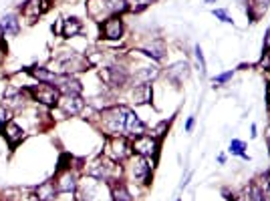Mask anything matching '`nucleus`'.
I'll list each match as a JSON object with an SVG mask.
<instances>
[{
  "label": "nucleus",
  "mask_w": 270,
  "mask_h": 201,
  "mask_svg": "<svg viewBox=\"0 0 270 201\" xmlns=\"http://www.w3.org/2000/svg\"><path fill=\"white\" fill-rule=\"evenodd\" d=\"M57 105L61 107L65 115H79L83 107H85V103H83V99L79 95H63Z\"/></svg>",
  "instance_id": "obj_7"
},
{
  "label": "nucleus",
  "mask_w": 270,
  "mask_h": 201,
  "mask_svg": "<svg viewBox=\"0 0 270 201\" xmlns=\"http://www.w3.org/2000/svg\"><path fill=\"white\" fill-rule=\"evenodd\" d=\"M107 197H111V189L107 183H103L101 179L89 177L85 179V185H83V199L85 201H107Z\"/></svg>",
  "instance_id": "obj_1"
},
{
  "label": "nucleus",
  "mask_w": 270,
  "mask_h": 201,
  "mask_svg": "<svg viewBox=\"0 0 270 201\" xmlns=\"http://www.w3.org/2000/svg\"><path fill=\"white\" fill-rule=\"evenodd\" d=\"M55 193H57V185H55V183H50V181L43 183V185H39V189H37L39 201H53Z\"/></svg>",
  "instance_id": "obj_20"
},
{
  "label": "nucleus",
  "mask_w": 270,
  "mask_h": 201,
  "mask_svg": "<svg viewBox=\"0 0 270 201\" xmlns=\"http://www.w3.org/2000/svg\"><path fill=\"white\" fill-rule=\"evenodd\" d=\"M0 26H2L6 35H16V32H19V20H16L14 14L2 16V19H0Z\"/></svg>",
  "instance_id": "obj_23"
},
{
  "label": "nucleus",
  "mask_w": 270,
  "mask_h": 201,
  "mask_svg": "<svg viewBox=\"0 0 270 201\" xmlns=\"http://www.w3.org/2000/svg\"><path fill=\"white\" fill-rule=\"evenodd\" d=\"M158 149H159V143H158V139L154 135H139V137H135V141H133V151L137 155H141V157L156 155Z\"/></svg>",
  "instance_id": "obj_5"
},
{
  "label": "nucleus",
  "mask_w": 270,
  "mask_h": 201,
  "mask_svg": "<svg viewBox=\"0 0 270 201\" xmlns=\"http://www.w3.org/2000/svg\"><path fill=\"white\" fill-rule=\"evenodd\" d=\"M30 75L39 79V82H48V85H55L57 87V82H59V75L55 73H50L46 69H30Z\"/></svg>",
  "instance_id": "obj_19"
},
{
  "label": "nucleus",
  "mask_w": 270,
  "mask_h": 201,
  "mask_svg": "<svg viewBox=\"0 0 270 201\" xmlns=\"http://www.w3.org/2000/svg\"><path fill=\"white\" fill-rule=\"evenodd\" d=\"M87 66H89V62H85V59H83V57L71 55L69 60L63 62V71H65L67 75H71V73H75V71H87Z\"/></svg>",
  "instance_id": "obj_16"
},
{
  "label": "nucleus",
  "mask_w": 270,
  "mask_h": 201,
  "mask_svg": "<svg viewBox=\"0 0 270 201\" xmlns=\"http://www.w3.org/2000/svg\"><path fill=\"white\" fill-rule=\"evenodd\" d=\"M149 173H151V165H149L147 157L137 155V157H135V161H133V165H131V175L135 179H139V181H147Z\"/></svg>",
  "instance_id": "obj_12"
},
{
  "label": "nucleus",
  "mask_w": 270,
  "mask_h": 201,
  "mask_svg": "<svg viewBox=\"0 0 270 201\" xmlns=\"http://www.w3.org/2000/svg\"><path fill=\"white\" fill-rule=\"evenodd\" d=\"M131 99H133V103H137V105L149 103V100H151V85H149V82H143V85L135 87L133 93H131Z\"/></svg>",
  "instance_id": "obj_15"
},
{
  "label": "nucleus",
  "mask_w": 270,
  "mask_h": 201,
  "mask_svg": "<svg viewBox=\"0 0 270 201\" xmlns=\"http://www.w3.org/2000/svg\"><path fill=\"white\" fill-rule=\"evenodd\" d=\"M107 155L113 161H123L129 155V145H127V141L123 137H113V139H109V143H107Z\"/></svg>",
  "instance_id": "obj_6"
},
{
  "label": "nucleus",
  "mask_w": 270,
  "mask_h": 201,
  "mask_svg": "<svg viewBox=\"0 0 270 201\" xmlns=\"http://www.w3.org/2000/svg\"><path fill=\"white\" fill-rule=\"evenodd\" d=\"M117 173H119V167H117L113 161H107V159H97L89 167V175L95 177V179H101V181H107V179L115 177Z\"/></svg>",
  "instance_id": "obj_4"
},
{
  "label": "nucleus",
  "mask_w": 270,
  "mask_h": 201,
  "mask_svg": "<svg viewBox=\"0 0 270 201\" xmlns=\"http://www.w3.org/2000/svg\"><path fill=\"white\" fill-rule=\"evenodd\" d=\"M264 44L270 46V28H268V32H266V40H264Z\"/></svg>",
  "instance_id": "obj_34"
},
{
  "label": "nucleus",
  "mask_w": 270,
  "mask_h": 201,
  "mask_svg": "<svg viewBox=\"0 0 270 201\" xmlns=\"http://www.w3.org/2000/svg\"><path fill=\"white\" fill-rule=\"evenodd\" d=\"M125 119H127V109H123V107H113L103 113L105 129L111 135H117V133L125 131Z\"/></svg>",
  "instance_id": "obj_2"
},
{
  "label": "nucleus",
  "mask_w": 270,
  "mask_h": 201,
  "mask_svg": "<svg viewBox=\"0 0 270 201\" xmlns=\"http://www.w3.org/2000/svg\"><path fill=\"white\" fill-rule=\"evenodd\" d=\"M125 133L131 137H139V135H145V123L139 119L135 113L127 111V119H125Z\"/></svg>",
  "instance_id": "obj_10"
},
{
  "label": "nucleus",
  "mask_w": 270,
  "mask_h": 201,
  "mask_svg": "<svg viewBox=\"0 0 270 201\" xmlns=\"http://www.w3.org/2000/svg\"><path fill=\"white\" fill-rule=\"evenodd\" d=\"M109 189H111V199H113V201H131V195H129L127 187L123 185L119 179H117Z\"/></svg>",
  "instance_id": "obj_17"
},
{
  "label": "nucleus",
  "mask_w": 270,
  "mask_h": 201,
  "mask_svg": "<svg viewBox=\"0 0 270 201\" xmlns=\"http://www.w3.org/2000/svg\"><path fill=\"white\" fill-rule=\"evenodd\" d=\"M2 37H4V30H2V26H0V40H2Z\"/></svg>",
  "instance_id": "obj_35"
},
{
  "label": "nucleus",
  "mask_w": 270,
  "mask_h": 201,
  "mask_svg": "<svg viewBox=\"0 0 270 201\" xmlns=\"http://www.w3.org/2000/svg\"><path fill=\"white\" fill-rule=\"evenodd\" d=\"M188 73H190V64L188 62H176L174 66L167 69V75H170L172 79H176V80H181L183 77H188Z\"/></svg>",
  "instance_id": "obj_24"
},
{
  "label": "nucleus",
  "mask_w": 270,
  "mask_h": 201,
  "mask_svg": "<svg viewBox=\"0 0 270 201\" xmlns=\"http://www.w3.org/2000/svg\"><path fill=\"white\" fill-rule=\"evenodd\" d=\"M158 77V69L156 66H141V69L137 71V79L143 80V82H149L151 79Z\"/></svg>",
  "instance_id": "obj_25"
},
{
  "label": "nucleus",
  "mask_w": 270,
  "mask_h": 201,
  "mask_svg": "<svg viewBox=\"0 0 270 201\" xmlns=\"http://www.w3.org/2000/svg\"><path fill=\"white\" fill-rule=\"evenodd\" d=\"M232 71H228V73H222V75H218L216 79H214V85H224V82H228L230 79H232Z\"/></svg>",
  "instance_id": "obj_29"
},
{
  "label": "nucleus",
  "mask_w": 270,
  "mask_h": 201,
  "mask_svg": "<svg viewBox=\"0 0 270 201\" xmlns=\"http://www.w3.org/2000/svg\"><path fill=\"white\" fill-rule=\"evenodd\" d=\"M10 119V117H8V111H6V107H2V105H0V125H2V123H6Z\"/></svg>",
  "instance_id": "obj_31"
},
{
  "label": "nucleus",
  "mask_w": 270,
  "mask_h": 201,
  "mask_svg": "<svg viewBox=\"0 0 270 201\" xmlns=\"http://www.w3.org/2000/svg\"><path fill=\"white\" fill-rule=\"evenodd\" d=\"M57 189L63 191V193H73L77 189V177H75V173H71V171L63 173L59 177V181H57Z\"/></svg>",
  "instance_id": "obj_14"
},
{
  "label": "nucleus",
  "mask_w": 270,
  "mask_h": 201,
  "mask_svg": "<svg viewBox=\"0 0 270 201\" xmlns=\"http://www.w3.org/2000/svg\"><path fill=\"white\" fill-rule=\"evenodd\" d=\"M101 77H103L109 85H115V87H123L125 82L129 80V75L125 69H121V66H111V69L103 71L101 73Z\"/></svg>",
  "instance_id": "obj_9"
},
{
  "label": "nucleus",
  "mask_w": 270,
  "mask_h": 201,
  "mask_svg": "<svg viewBox=\"0 0 270 201\" xmlns=\"http://www.w3.org/2000/svg\"><path fill=\"white\" fill-rule=\"evenodd\" d=\"M39 4H41V0H28V2L24 4L22 12H24V16L28 19V22H35V19H39V14L43 12V8Z\"/></svg>",
  "instance_id": "obj_21"
},
{
  "label": "nucleus",
  "mask_w": 270,
  "mask_h": 201,
  "mask_svg": "<svg viewBox=\"0 0 270 201\" xmlns=\"http://www.w3.org/2000/svg\"><path fill=\"white\" fill-rule=\"evenodd\" d=\"M268 147H270V137H268Z\"/></svg>",
  "instance_id": "obj_37"
},
{
  "label": "nucleus",
  "mask_w": 270,
  "mask_h": 201,
  "mask_svg": "<svg viewBox=\"0 0 270 201\" xmlns=\"http://www.w3.org/2000/svg\"><path fill=\"white\" fill-rule=\"evenodd\" d=\"M196 59H198V62H200L202 75H206V60H204V53H202V46H200V44L196 46Z\"/></svg>",
  "instance_id": "obj_28"
},
{
  "label": "nucleus",
  "mask_w": 270,
  "mask_h": 201,
  "mask_svg": "<svg viewBox=\"0 0 270 201\" xmlns=\"http://www.w3.org/2000/svg\"><path fill=\"white\" fill-rule=\"evenodd\" d=\"M262 66H264V69H268V71H270V53H266V57L262 59Z\"/></svg>",
  "instance_id": "obj_32"
},
{
  "label": "nucleus",
  "mask_w": 270,
  "mask_h": 201,
  "mask_svg": "<svg viewBox=\"0 0 270 201\" xmlns=\"http://www.w3.org/2000/svg\"><path fill=\"white\" fill-rule=\"evenodd\" d=\"M101 32H103V37L109 39V40H117L121 39L123 35V22L119 16H109V19H105L103 26H101Z\"/></svg>",
  "instance_id": "obj_8"
},
{
  "label": "nucleus",
  "mask_w": 270,
  "mask_h": 201,
  "mask_svg": "<svg viewBox=\"0 0 270 201\" xmlns=\"http://www.w3.org/2000/svg\"><path fill=\"white\" fill-rule=\"evenodd\" d=\"M4 137L10 141V145H16L19 141H22V137H24V131H22L19 125H16V123H6Z\"/></svg>",
  "instance_id": "obj_18"
},
{
  "label": "nucleus",
  "mask_w": 270,
  "mask_h": 201,
  "mask_svg": "<svg viewBox=\"0 0 270 201\" xmlns=\"http://www.w3.org/2000/svg\"><path fill=\"white\" fill-rule=\"evenodd\" d=\"M206 2H208V4H212V2H216V0H206Z\"/></svg>",
  "instance_id": "obj_36"
},
{
  "label": "nucleus",
  "mask_w": 270,
  "mask_h": 201,
  "mask_svg": "<svg viewBox=\"0 0 270 201\" xmlns=\"http://www.w3.org/2000/svg\"><path fill=\"white\" fill-rule=\"evenodd\" d=\"M79 32H81V22H79L77 19H67V20H63V30H61V35H63L65 39L75 37V35H79Z\"/></svg>",
  "instance_id": "obj_22"
},
{
  "label": "nucleus",
  "mask_w": 270,
  "mask_h": 201,
  "mask_svg": "<svg viewBox=\"0 0 270 201\" xmlns=\"http://www.w3.org/2000/svg\"><path fill=\"white\" fill-rule=\"evenodd\" d=\"M244 147H246V145H244L242 141H238V139H234V141L230 143V151H232L234 155H240L242 159H248V155L244 153Z\"/></svg>",
  "instance_id": "obj_26"
},
{
  "label": "nucleus",
  "mask_w": 270,
  "mask_h": 201,
  "mask_svg": "<svg viewBox=\"0 0 270 201\" xmlns=\"http://www.w3.org/2000/svg\"><path fill=\"white\" fill-rule=\"evenodd\" d=\"M28 93L37 100H41L43 105H57L59 99H61L59 89L55 85H48V82H39V85H35Z\"/></svg>",
  "instance_id": "obj_3"
},
{
  "label": "nucleus",
  "mask_w": 270,
  "mask_h": 201,
  "mask_svg": "<svg viewBox=\"0 0 270 201\" xmlns=\"http://www.w3.org/2000/svg\"><path fill=\"white\" fill-rule=\"evenodd\" d=\"M154 0H131V6L129 8H133L135 12H139V10H143V8H147V4H151Z\"/></svg>",
  "instance_id": "obj_27"
},
{
  "label": "nucleus",
  "mask_w": 270,
  "mask_h": 201,
  "mask_svg": "<svg viewBox=\"0 0 270 201\" xmlns=\"http://www.w3.org/2000/svg\"><path fill=\"white\" fill-rule=\"evenodd\" d=\"M192 127H194V117H190L188 123H185V131H192Z\"/></svg>",
  "instance_id": "obj_33"
},
{
  "label": "nucleus",
  "mask_w": 270,
  "mask_h": 201,
  "mask_svg": "<svg viewBox=\"0 0 270 201\" xmlns=\"http://www.w3.org/2000/svg\"><path fill=\"white\" fill-rule=\"evenodd\" d=\"M57 89H59V91H63L65 95H79L83 87H81V82H79L77 79H73L71 75L63 73V75H59V82H57Z\"/></svg>",
  "instance_id": "obj_11"
},
{
  "label": "nucleus",
  "mask_w": 270,
  "mask_h": 201,
  "mask_svg": "<svg viewBox=\"0 0 270 201\" xmlns=\"http://www.w3.org/2000/svg\"><path fill=\"white\" fill-rule=\"evenodd\" d=\"M214 16H216V19H220L222 22H232V19L228 16V12L222 10V8H216V10H214Z\"/></svg>",
  "instance_id": "obj_30"
},
{
  "label": "nucleus",
  "mask_w": 270,
  "mask_h": 201,
  "mask_svg": "<svg viewBox=\"0 0 270 201\" xmlns=\"http://www.w3.org/2000/svg\"><path fill=\"white\" fill-rule=\"evenodd\" d=\"M87 12H89L91 19L101 20L105 14H109V12H111L109 0H89V4H87Z\"/></svg>",
  "instance_id": "obj_13"
}]
</instances>
